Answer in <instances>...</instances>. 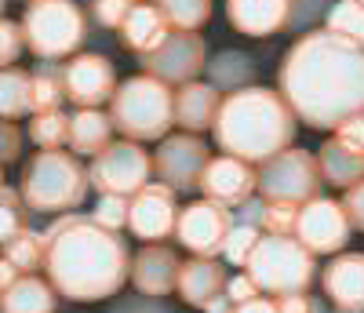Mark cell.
Segmentation results:
<instances>
[{
  "label": "cell",
  "instance_id": "cell-36",
  "mask_svg": "<svg viewBox=\"0 0 364 313\" xmlns=\"http://www.w3.org/2000/svg\"><path fill=\"white\" fill-rule=\"evenodd\" d=\"M26 51V37H22V26L11 18H0V70L15 66V58Z\"/></svg>",
  "mask_w": 364,
  "mask_h": 313
},
{
  "label": "cell",
  "instance_id": "cell-2",
  "mask_svg": "<svg viewBox=\"0 0 364 313\" xmlns=\"http://www.w3.org/2000/svg\"><path fill=\"white\" fill-rule=\"evenodd\" d=\"M44 270L51 288L70 302H102L128 285L132 252L120 230L95 215L66 211L44 230Z\"/></svg>",
  "mask_w": 364,
  "mask_h": 313
},
{
  "label": "cell",
  "instance_id": "cell-42",
  "mask_svg": "<svg viewBox=\"0 0 364 313\" xmlns=\"http://www.w3.org/2000/svg\"><path fill=\"white\" fill-rule=\"evenodd\" d=\"M255 295H259V288L252 285L248 273H237V277L226 280V299H230V302H248V299H255Z\"/></svg>",
  "mask_w": 364,
  "mask_h": 313
},
{
  "label": "cell",
  "instance_id": "cell-4",
  "mask_svg": "<svg viewBox=\"0 0 364 313\" xmlns=\"http://www.w3.org/2000/svg\"><path fill=\"white\" fill-rule=\"evenodd\" d=\"M87 190H91L87 168L80 164V156H73L66 149H41L18 171L22 204L41 215L77 211L84 204Z\"/></svg>",
  "mask_w": 364,
  "mask_h": 313
},
{
  "label": "cell",
  "instance_id": "cell-3",
  "mask_svg": "<svg viewBox=\"0 0 364 313\" xmlns=\"http://www.w3.org/2000/svg\"><path fill=\"white\" fill-rule=\"evenodd\" d=\"M215 142L226 156H240L248 164H262L269 156L295 146L299 117L273 87H237L223 99L215 117Z\"/></svg>",
  "mask_w": 364,
  "mask_h": 313
},
{
  "label": "cell",
  "instance_id": "cell-33",
  "mask_svg": "<svg viewBox=\"0 0 364 313\" xmlns=\"http://www.w3.org/2000/svg\"><path fill=\"white\" fill-rule=\"evenodd\" d=\"M22 226H26V204H22V193L11 190V186H0V248H4Z\"/></svg>",
  "mask_w": 364,
  "mask_h": 313
},
{
  "label": "cell",
  "instance_id": "cell-10",
  "mask_svg": "<svg viewBox=\"0 0 364 313\" xmlns=\"http://www.w3.org/2000/svg\"><path fill=\"white\" fill-rule=\"evenodd\" d=\"M350 233H353V226H350L343 204L331 197H314L295 211L291 237L314 255H339L350 244Z\"/></svg>",
  "mask_w": 364,
  "mask_h": 313
},
{
  "label": "cell",
  "instance_id": "cell-47",
  "mask_svg": "<svg viewBox=\"0 0 364 313\" xmlns=\"http://www.w3.org/2000/svg\"><path fill=\"white\" fill-rule=\"evenodd\" d=\"M353 4H360V8H364V0H353Z\"/></svg>",
  "mask_w": 364,
  "mask_h": 313
},
{
  "label": "cell",
  "instance_id": "cell-38",
  "mask_svg": "<svg viewBox=\"0 0 364 313\" xmlns=\"http://www.w3.org/2000/svg\"><path fill=\"white\" fill-rule=\"evenodd\" d=\"M295 211L299 208L266 204V211H262V233H291L295 230Z\"/></svg>",
  "mask_w": 364,
  "mask_h": 313
},
{
  "label": "cell",
  "instance_id": "cell-21",
  "mask_svg": "<svg viewBox=\"0 0 364 313\" xmlns=\"http://www.w3.org/2000/svg\"><path fill=\"white\" fill-rule=\"evenodd\" d=\"M226 266L219 259H186V262H178V277H175V292L178 299L193 306V309H208L211 302H215L223 292H226Z\"/></svg>",
  "mask_w": 364,
  "mask_h": 313
},
{
  "label": "cell",
  "instance_id": "cell-19",
  "mask_svg": "<svg viewBox=\"0 0 364 313\" xmlns=\"http://www.w3.org/2000/svg\"><path fill=\"white\" fill-rule=\"evenodd\" d=\"M226 18L245 37H273L295 22V0H226Z\"/></svg>",
  "mask_w": 364,
  "mask_h": 313
},
{
  "label": "cell",
  "instance_id": "cell-12",
  "mask_svg": "<svg viewBox=\"0 0 364 313\" xmlns=\"http://www.w3.org/2000/svg\"><path fill=\"white\" fill-rule=\"evenodd\" d=\"M211 161V149L200 135H164L161 149L154 153V171L161 175L164 186H171L175 193H186L200 186V175Z\"/></svg>",
  "mask_w": 364,
  "mask_h": 313
},
{
  "label": "cell",
  "instance_id": "cell-25",
  "mask_svg": "<svg viewBox=\"0 0 364 313\" xmlns=\"http://www.w3.org/2000/svg\"><path fill=\"white\" fill-rule=\"evenodd\" d=\"M113 142V120L102 110H77L70 117V149L73 156H99Z\"/></svg>",
  "mask_w": 364,
  "mask_h": 313
},
{
  "label": "cell",
  "instance_id": "cell-40",
  "mask_svg": "<svg viewBox=\"0 0 364 313\" xmlns=\"http://www.w3.org/2000/svg\"><path fill=\"white\" fill-rule=\"evenodd\" d=\"M339 204H343V211H346V218H350V226L364 233V179H360L357 186H350Z\"/></svg>",
  "mask_w": 364,
  "mask_h": 313
},
{
  "label": "cell",
  "instance_id": "cell-17",
  "mask_svg": "<svg viewBox=\"0 0 364 313\" xmlns=\"http://www.w3.org/2000/svg\"><path fill=\"white\" fill-rule=\"evenodd\" d=\"M255 182L259 179H255V168L248 161H240V156H211L197 190H204L208 201L233 211L255 197Z\"/></svg>",
  "mask_w": 364,
  "mask_h": 313
},
{
  "label": "cell",
  "instance_id": "cell-23",
  "mask_svg": "<svg viewBox=\"0 0 364 313\" xmlns=\"http://www.w3.org/2000/svg\"><path fill=\"white\" fill-rule=\"evenodd\" d=\"M120 33V44H124V51L132 55H149V51H157L168 37H171V26L164 22V15L154 8V4H135L132 15L124 18V26L117 29Z\"/></svg>",
  "mask_w": 364,
  "mask_h": 313
},
{
  "label": "cell",
  "instance_id": "cell-13",
  "mask_svg": "<svg viewBox=\"0 0 364 313\" xmlns=\"http://www.w3.org/2000/svg\"><path fill=\"white\" fill-rule=\"evenodd\" d=\"M317 168L321 179L328 186H339V190H350L364 179V117L339 124L336 135L324 139L317 153Z\"/></svg>",
  "mask_w": 364,
  "mask_h": 313
},
{
  "label": "cell",
  "instance_id": "cell-8",
  "mask_svg": "<svg viewBox=\"0 0 364 313\" xmlns=\"http://www.w3.org/2000/svg\"><path fill=\"white\" fill-rule=\"evenodd\" d=\"M255 193H262L266 204H284V208H302L306 201L321 197V168H317V153L288 146L284 153L269 156L255 171Z\"/></svg>",
  "mask_w": 364,
  "mask_h": 313
},
{
  "label": "cell",
  "instance_id": "cell-49",
  "mask_svg": "<svg viewBox=\"0 0 364 313\" xmlns=\"http://www.w3.org/2000/svg\"><path fill=\"white\" fill-rule=\"evenodd\" d=\"M0 292H4V288H0Z\"/></svg>",
  "mask_w": 364,
  "mask_h": 313
},
{
  "label": "cell",
  "instance_id": "cell-48",
  "mask_svg": "<svg viewBox=\"0 0 364 313\" xmlns=\"http://www.w3.org/2000/svg\"><path fill=\"white\" fill-rule=\"evenodd\" d=\"M336 313H346V309H336Z\"/></svg>",
  "mask_w": 364,
  "mask_h": 313
},
{
  "label": "cell",
  "instance_id": "cell-31",
  "mask_svg": "<svg viewBox=\"0 0 364 313\" xmlns=\"http://www.w3.org/2000/svg\"><path fill=\"white\" fill-rule=\"evenodd\" d=\"M255 73V62L240 51H223L211 62V77H215V87H248V77Z\"/></svg>",
  "mask_w": 364,
  "mask_h": 313
},
{
  "label": "cell",
  "instance_id": "cell-34",
  "mask_svg": "<svg viewBox=\"0 0 364 313\" xmlns=\"http://www.w3.org/2000/svg\"><path fill=\"white\" fill-rule=\"evenodd\" d=\"M259 237H262V230H259V226H248V223H233V230H230V237H226V248H223V255H226L233 266H245Z\"/></svg>",
  "mask_w": 364,
  "mask_h": 313
},
{
  "label": "cell",
  "instance_id": "cell-46",
  "mask_svg": "<svg viewBox=\"0 0 364 313\" xmlns=\"http://www.w3.org/2000/svg\"><path fill=\"white\" fill-rule=\"evenodd\" d=\"M0 186H4V164H0Z\"/></svg>",
  "mask_w": 364,
  "mask_h": 313
},
{
  "label": "cell",
  "instance_id": "cell-18",
  "mask_svg": "<svg viewBox=\"0 0 364 313\" xmlns=\"http://www.w3.org/2000/svg\"><path fill=\"white\" fill-rule=\"evenodd\" d=\"M178 255L171 244H142L139 252L132 255V273L128 280L135 285L139 295H149V299H164L175 292V277H178Z\"/></svg>",
  "mask_w": 364,
  "mask_h": 313
},
{
  "label": "cell",
  "instance_id": "cell-14",
  "mask_svg": "<svg viewBox=\"0 0 364 313\" xmlns=\"http://www.w3.org/2000/svg\"><path fill=\"white\" fill-rule=\"evenodd\" d=\"M204 66H208V41L200 33H175L171 29V37L157 51L142 55V70L149 77L164 80L168 87L171 84L182 87V84L197 80V73H204Z\"/></svg>",
  "mask_w": 364,
  "mask_h": 313
},
{
  "label": "cell",
  "instance_id": "cell-43",
  "mask_svg": "<svg viewBox=\"0 0 364 313\" xmlns=\"http://www.w3.org/2000/svg\"><path fill=\"white\" fill-rule=\"evenodd\" d=\"M233 313H281V309H277V299L255 295V299H248V302H233Z\"/></svg>",
  "mask_w": 364,
  "mask_h": 313
},
{
  "label": "cell",
  "instance_id": "cell-26",
  "mask_svg": "<svg viewBox=\"0 0 364 313\" xmlns=\"http://www.w3.org/2000/svg\"><path fill=\"white\" fill-rule=\"evenodd\" d=\"M33 113V73L29 70H0V120H18Z\"/></svg>",
  "mask_w": 364,
  "mask_h": 313
},
{
  "label": "cell",
  "instance_id": "cell-45",
  "mask_svg": "<svg viewBox=\"0 0 364 313\" xmlns=\"http://www.w3.org/2000/svg\"><path fill=\"white\" fill-rule=\"evenodd\" d=\"M4 4H8V0H0V18H4Z\"/></svg>",
  "mask_w": 364,
  "mask_h": 313
},
{
  "label": "cell",
  "instance_id": "cell-7",
  "mask_svg": "<svg viewBox=\"0 0 364 313\" xmlns=\"http://www.w3.org/2000/svg\"><path fill=\"white\" fill-rule=\"evenodd\" d=\"M18 26L26 48L44 62L70 58L87 41V15L73 0H29Z\"/></svg>",
  "mask_w": 364,
  "mask_h": 313
},
{
  "label": "cell",
  "instance_id": "cell-37",
  "mask_svg": "<svg viewBox=\"0 0 364 313\" xmlns=\"http://www.w3.org/2000/svg\"><path fill=\"white\" fill-rule=\"evenodd\" d=\"M128 201H132V197H109V193H102L91 215H95L102 226L120 230V226H128Z\"/></svg>",
  "mask_w": 364,
  "mask_h": 313
},
{
  "label": "cell",
  "instance_id": "cell-9",
  "mask_svg": "<svg viewBox=\"0 0 364 313\" xmlns=\"http://www.w3.org/2000/svg\"><path fill=\"white\" fill-rule=\"evenodd\" d=\"M154 175V156L139 142H109L99 156H91L87 164V182L91 190L109 193V197H135Z\"/></svg>",
  "mask_w": 364,
  "mask_h": 313
},
{
  "label": "cell",
  "instance_id": "cell-27",
  "mask_svg": "<svg viewBox=\"0 0 364 313\" xmlns=\"http://www.w3.org/2000/svg\"><path fill=\"white\" fill-rule=\"evenodd\" d=\"M0 259L11 262L18 273H37L44 266V233L22 226L4 248H0Z\"/></svg>",
  "mask_w": 364,
  "mask_h": 313
},
{
  "label": "cell",
  "instance_id": "cell-22",
  "mask_svg": "<svg viewBox=\"0 0 364 313\" xmlns=\"http://www.w3.org/2000/svg\"><path fill=\"white\" fill-rule=\"evenodd\" d=\"M219 106H223V91L215 84L190 80L175 91V124L190 135H200L208 128H215Z\"/></svg>",
  "mask_w": 364,
  "mask_h": 313
},
{
  "label": "cell",
  "instance_id": "cell-16",
  "mask_svg": "<svg viewBox=\"0 0 364 313\" xmlns=\"http://www.w3.org/2000/svg\"><path fill=\"white\" fill-rule=\"evenodd\" d=\"M63 80H66V99L77 110H99L102 102L113 99L117 91V70L106 55H73L63 66Z\"/></svg>",
  "mask_w": 364,
  "mask_h": 313
},
{
  "label": "cell",
  "instance_id": "cell-35",
  "mask_svg": "<svg viewBox=\"0 0 364 313\" xmlns=\"http://www.w3.org/2000/svg\"><path fill=\"white\" fill-rule=\"evenodd\" d=\"M135 4H139V0H91L87 11H91V18H95L102 29H120Z\"/></svg>",
  "mask_w": 364,
  "mask_h": 313
},
{
  "label": "cell",
  "instance_id": "cell-30",
  "mask_svg": "<svg viewBox=\"0 0 364 313\" xmlns=\"http://www.w3.org/2000/svg\"><path fill=\"white\" fill-rule=\"evenodd\" d=\"M29 139L41 149H63L70 142V117L63 110L33 113V120H29Z\"/></svg>",
  "mask_w": 364,
  "mask_h": 313
},
{
  "label": "cell",
  "instance_id": "cell-24",
  "mask_svg": "<svg viewBox=\"0 0 364 313\" xmlns=\"http://www.w3.org/2000/svg\"><path fill=\"white\" fill-rule=\"evenodd\" d=\"M58 292L51 280L37 273H18L11 285L0 292V313H55Z\"/></svg>",
  "mask_w": 364,
  "mask_h": 313
},
{
  "label": "cell",
  "instance_id": "cell-32",
  "mask_svg": "<svg viewBox=\"0 0 364 313\" xmlns=\"http://www.w3.org/2000/svg\"><path fill=\"white\" fill-rule=\"evenodd\" d=\"M324 29H331V33L364 44V8L353 4V0H339V4L328 11V26H324Z\"/></svg>",
  "mask_w": 364,
  "mask_h": 313
},
{
  "label": "cell",
  "instance_id": "cell-29",
  "mask_svg": "<svg viewBox=\"0 0 364 313\" xmlns=\"http://www.w3.org/2000/svg\"><path fill=\"white\" fill-rule=\"evenodd\" d=\"M66 102V80H63V66H44L33 73V113H48V110H58Z\"/></svg>",
  "mask_w": 364,
  "mask_h": 313
},
{
  "label": "cell",
  "instance_id": "cell-41",
  "mask_svg": "<svg viewBox=\"0 0 364 313\" xmlns=\"http://www.w3.org/2000/svg\"><path fill=\"white\" fill-rule=\"evenodd\" d=\"M277 309L281 313H324L317 299H310L306 292H299V295H281L277 299Z\"/></svg>",
  "mask_w": 364,
  "mask_h": 313
},
{
  "label": "cell",
  "instance_id": "cell-5",
  "mask_svg": "<svg viewBox=\"0 0 364 313\" xmlns=\"http://www.w3.org/2000/svg\"><path fill=\"white\" fill-rule=\"evenodd\" d=\"M109 120L128 142H161L175 128V91L149 77H128L109 99Z\"/></svg>",
  "mask_w": 364,
  "mask_h": 313
},
{
  "label": "cell",
  "instance_id": "cell-39",
  "mask_svg": "<svg viewBox=\"0 0 364 313\" xmlns=\"http://www.w3.org/2000/svg\"><path fill=\"white\" fill-rule=\"evenodd\" d=\"M22 156V132L15 128V120H0V164H15Z\"/></svg>",
  "mask_w": 364,
  "mask_h": 313
},
{
  "label": "cell",
  "instance_id": "cell-1",
  "mask_svg": "<svg viewBox=\"0 0 364 313\" xmlns=\"http://www.w3.org/2000/svg\"><path fill=\"white\" fill-rule=\"evenodd\" d=\"M281 95L317 132L364 117V44L331 29L302 33L281 62Z\"/></svg>",
  "mask_w": 364,
  "mask_h": 313
},
{
  "label": "cell",
  "instance_id": "cell-44",
  "mask_svg": "<svg viewBox=\"0 0 364 313\" xmlns=\"http://www.w3.org/2000/svg\"><path fill=\"white\" fill-rule=\"evenodd\" d=\"M204 313H233V302H230V299H226V292H223V295H219L215 302H211Z\"/></svg>",
  "mask_w": 364,
  "mask_h": 313
},
{
  "label": "cell",
  "instance_id": "cell-11",
  "mask_svg": "<svg viewBox=\"0 0 364 313\" xmlns=\"http://www.w3.org/2000/svg\"><path fill=\"white\" fill-rule=\"evenodd\" d=\"M233 230V211L215 204V201H193L186 208H178V223H175V240L186 248L190 255L200 259H219L226 237Z\"/></svg>",
  "mask_w": 364,
  "mask_h": 313
},
{
  "label": "cell",
  "instance_id": "cell-28",
  "mask_svg": "<svg viewBox=\"0 0 364 313\" xmlns=\"http://www.w3.org/2000/svg\"><path fill=\"white\" fill-rule=\"evenodd\" d=\"M154 8L175 33H197L211 22V0H154Z\"/></svg>",
  "mask_w": 364,
  "mask_h": 313
},
{
  "label": "cell",
  "instance_id": "cell-15",
  "mask_svg": "<svg viewBox=\"0 0 364 313\" xmlns=\"http://www.w3.org/2000/svg\"><path fill=\"white\" fill-rule=\"evenodd\" d=\"M175 223H178V197L164 182H146L128 201V230L146 244L175 237Z\"/></svg>",
  "mask_w": 364,
  "mask_h": 313
},
{
  "label": "cell",
  "instance_id": "cell-20",
  "mask_svg": "<svg viewBox=\"0 0 364 313\" xmlns=\"http://www.w3.org/2000/svg\"><path fill=\"white\" fill-rule=\"evenodd\" d=\"M321 288L336 302V309L364 313V252H339L324 266Z\"/></svg>",
  "mask_w": 364,
  "mask_h": 313
},
{
  "label": "cell",
  "instance_id": "cell-6",
  "mask_svg": "<svg viewBox=\"0 0 364 313\" xmlns=\"http://www.w3.org/2000/svg\"><path fill=\"white\" fill-rule=\"evenodd\" d=\"M245 273L252 277L259 295H299L310 292L317 280V255L306 252L291 233H262L245 262Z\"/></svg>",
  "mask_w": 364,
  "mask_h": 313
}]
</instances>
